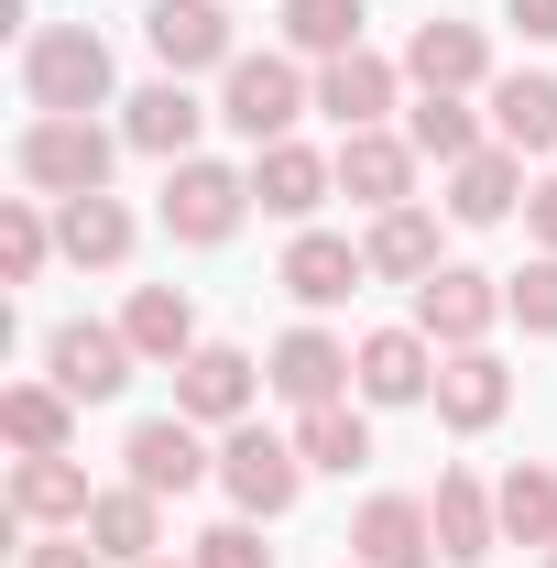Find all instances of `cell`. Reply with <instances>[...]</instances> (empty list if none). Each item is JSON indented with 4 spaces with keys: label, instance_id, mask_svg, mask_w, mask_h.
I'll return each mask as SVG.
<instances>
[{
    "label": "cell",
    "instance_id": "1",
    "mask_svg": "<svg viewBox=\"0 0 557 568\" xmlns=\"http://www.w3.org/2000/svg\"><path fill=\"white\" fill-rule=\"evenodd\" d=\"M11 164H22L33 197H110L121 132H99V121H77V110H33L22 142H11Z\"/></svg>",
    "mask_w": 557,
    "mask_h": 568
},
{
    "label": "cell",
    "instance_id": "2",
    "mask_svg": "<svg viewBox=\"0 0 557 568\" xmlns=\"http://www.w3.org/2000/svg\"><path fill=\"white\" fill-rule=\"evenodd\" d=\"M306 110H317V77L295 67V55H230V67H219V121L252 142V153H263V142H295Z\"/></svg>",
    "mask_w": 557,
    "mask_h": 568
},
{
    "label": "cell",
    "instance_id": "3",
    "mask_svg": "<svg viewBox=\"0 0 557 568\" xmlns=\"http://www.w3.org/2000/svg\"><path fill=\"white\" fill-rule=\"evenodd\" d=\"M22 99H33V110H77V121L121 110V99H110V44H99L88 22H44V33L22 44Z\"/></svg>",
    "mask_w": 557,
    "mask_h": 568
},
{
    "label": "cell",
    "instance_id": "4",
    "mask_svg": "<svg viewBox=\"0 0 557 568\" xmlns=\"http://www.w3.org/2000/svg\"><path fill=\"white\" fill-rule=\"evenodd\" d=\"M241 219H252V164H219V153L164 164V230H175L186 252H219Z\"/></svg>",
    "mask_w": 557,
    "mask_h": 568
},
{
    "label": "cell",
    "instance_id": "5",
    "mask_svg": "<svg viewBox=\"0 0 557 568\" xmlns=\"http://www.w3.org/2000/svg\"><path fill=\"white\" fill-rule=\"evenodd\" d=\"M219 493L241 503L252 525L295 514V493H306V459H295V437H274V426H219Z\"/></svg>",
    "mask_w": 557,
    "mask_h": 568
},
{
    "label": "cell",
    "instance_id": "6",
    "mask_svg": "<svg viewBox=\"0 0 557 568\" xmlns=\"http://www.w3.org/2000/svg\"><path fill=\"white\" fill-rule=\"evenodd\" d=\"M503 317H514V306H503V274H482V263H437V274L416 284V328L437 351H482Z\"/></svg>",
    "mask_w": 557,
    "mask_h": 568
},
{
    "label": "cell",
    "instance_id": "7",
    "mask_svg": "<svg viewBox=\"0 0 557 568\" xmlns=\"http://www.w3.org/2000/svg\"><path fill=\"white\" fill-rule=\"evenodd\" d=\"M121 481H142V493H198V481H219V448L198 416H142L132 437H121Z\"/></svg>",
    "mask_w": 557,
    "mask_h": 568
},
{
    "label": "cell",
    "instance_id": "8",
    "mask_svg": "<svg viewBox=\"0 0 557 568\" xmlns=\"http://www.w3.org/2000/svg\"><path fill=\"white\" fill-rule=\"evenodd\" d=\"M263 394H284L295 416H306V405H350V394H361V361H350V339H328V328H284L274 361H263Z\"/></svg>",
    "mask_w": 557,
    "mask_h": 568
},
{
    "label": "cell",
    "instance_id": "9",
    "mask_svg": "<svg viewBox=\"0 0 557 568\" xmlns=\"http://www.w3.org/2000/svg\"><path fill=\"white\" fill-rule=\"evenodd\" d=\"M132 372H142V351L121 339V328H99V317H67V328L44 339V383H67L77 405H110Z\"/></svg>",
    "mask_w": 557,
    "mask_h": 568
},
{
    "label": "cell",
    "instance_id": "10",
    "mask_svg": "<svg viewBox=\"0 0 557 568\" xmlns=\"http://www.w3.org/2000/svg\"><path fill=\"white\" fill-rule=\"evenodd\" d=\"M142 44L164 77H198V67H230L241 33H230V0H153L142 11Z\"/></svg>",
    "mask_w": 557,
    "mask_h": 568
},
{
    "label": "cell",
    "instance_id": "11",
    "mask_svg": "<svg viewBox=\"0 0 557 568\" xmlns=\"http://www.w3.org/2000/svg\"><path fill=\"white\" fill-rule=\"evenodd\" d=\"M328 197H340V153H306V142H263V153H252V209H263V219L317 230Z\"/></svg>",
    "mask_w": 557,
    "mask_h": 568
},
{
    "label": "cell",
    "instance_id": "12",
    "mask_svg": "<svg viewBox=\"0 0 557 568\" xmlns=\"http://www.w3.org/2000/svg\"><path fill=\"white\" fill-rule=\"evenodd\" d=\"M209 121H219V110L186 88V77H153V88H132V99H121V142H132V153H153V164H186Z\"/></svg>",
    "mask_w": 557,
    "mask_h": 568
},
{
    "label": "cell",
    "instance_id": "13",
    "mask_svg": "<svg viewBox=\"0 0 557 568\" xmlns=\"http://www.w3.org/2000/svg\"><path fill=\"white\" fill-rule=\"evenodd\" d=\"M350 361H361V405H426L448 351H437L416 317H405V328H372V339H350Z\"/></svg>",
    "mask_w": 557,
    "mask_h": 568
},
{
    "label": "cell",
    "instance_id": "14",
    "mask_svg": "<svg viewBox=\"0 0 557 568\" xmlns=\"http://www.w3.org/2000/svg\"><path fill=\"white\" fill-rule=\"evenodd\" d=\"M252 383H263V361H252V351L198 339V351L175 361V416H198V426H241V416H252Z\"/></svg>",
    "mask_w": 557,
    "mask_h": 568
},
{
    "label": "cell",
    "instance_id": "15",
    "mask_svg": "<svg viewBox=\"0 0 557 568\" xmlns=\"http://www.w3.org/2000/svg\"><path fill=\"white\" fill-rule=\"evenodd\" d=\"M405 88H448V99L492 88V33H482V22H448V11H426L416 33H405Z\"/></svg>",
    "mask_w": 557,
    "mask_h": 568
},
{
    "label": "cell",
    "instance_id": "16",
    "mask_svg": "<svg viewBox=\"0 0 557 568\" xmlns=\"http://www.w3.org/2000/svg\"><path fill=\"white\" fill-rule=\"evenodd\" d=\"M416 164H426V153L405 132H340V197H350V209H372V219H383V209H416Z\"/></svg>",
    "mask_w": 557,
    "mask_h": 568
},
{
    "label": "cell",
    "instance_id": "17",
    "mask_svg": "<svg viewBox=\"0 0 557 568\" xmlns=\"http://www.w3.org/2000/svg\"><path fill=\"white\" fill-rule=\"evenodd\" d=\"M350 558L361 568H437V514L416 493H372L350 514Z\"/></svg>",
    "mask_w": 557,
    "mask_h": 568
},
{
    "label": "cell",
    "instance_id": "18",
    "mask_svg": "<svg viewBox=\"0 0 557 568\" xmlns=\"http://www.w3.org/2000/svg\"><path fill=\"white\" fill-rule=\"evenodd\" d=\"M394 99H405V55H372V44H361V55H328V67H317V110H328L340 132H383Z\"/></svg>",
    "mask_w": 557,
    "mask_h": 568
},
{
    "label": "cell",
    "instance_id": "19",
    "mask_svg": "<svg viewBox=\"0 0 557 568\" xmlns=\"http://www.w3.org/2000/svg\"><path fill=\"white\" fill-rule=\"evenodd\" d=\"M88 470H77L67 448H55V459H11V525H22V536H77V525H88Z\"/></svg>",
    "mask_w": 557,
    "mask_h": 568
},
{
    "label": "cell",
    "instance_id": "20",
    "mask_svg": "<svg viewBox=\"0 0 557 568\" xmlns=\"http://www.w3.org/2000/svg\"><path fill=\"white\" fill-rule=\"evenodd\" d=\"M274 284L295 295V306H350V295L372 284V263H361V241H350V230H295Z\"/></svg>",
    "mask_w": 557,
    "mask_h": 568
},
{
    "label": "cell",
    "instance_id": "21",
    "mask_svg": "<svg viewBox=\"0 0 557 568\" xmlns=\"http://www.w3.org/2000/svg\"><path fill=\"white\" fill-rule=\"evenodd\" d=\"M426 405H437V426L482 437V426L514 416V372L492 361V339H482V351H448V361H437V394H426Z\"/></svg>",
    "mask_w": 557,
    "mask_h": 568
},
{
    "label": "cell",
    "instance_id": "22",
    "mask_svg": "<svg viewBox=\"0 0 557 568\" xmlns=\"http://www.w3.org/2000/svg\"><path fill=\"white\" fill-rule=\"evenodd\" d=\"M88 547L110 568H153L164 558V493H142V481H110V493L88 503V525H77Z\"/></svg>",
    "mask_w": 557,
    "mask_h": 568
},
{
    "label": "cell",
    "instance_id": "23",
    "mask_svg": "<svg viewBox=\"0 0 557 568\" xmlns=\"http://www.w3.org/2000/svg\"><path fill=\"white\" fill-rule=\"evenodd\" d=\"M142 241V219L121 197H55V252H67L77 274H121Z\"/></svg>",
    "mask_w": 557,
    "mask_h": 568
},
{
    "label": "cell",
    "instance_id": "24",
    "mask_svg": "<svg viewBox=\"0 0 557 568\" xmlns=\"http://www.w3.org/2000/svg\"><path fill=\"white\" fill-rule=\"evenodd\" d=\"M426 514H437V558H448V568H482L492 547H503V503H492L470 470H437Z\"/></svg>",
    "mask_w": 557,
    "mask_h": 568
},
{
    "label": "cell",
    "instance_id": "25",
    "mask_svg": "<svg viewBox=\"0 0 557 568\" xmlns=\"http://www.w3.org/2000/svg\"><path fill=\"white\" fill-rule=\"evenodd\" d=\"M525 209V153L514 142H482L470 164H448V219L459 230H492V219Z\"/></svg>",
    "mask_w": 557,
    "mask_h": 568
},
{
    "label": "cell",
    "instance_id": "26",
    "mask_svg": "<svg viewBox=\"0 0 557 568\" xmlns=\"http://www.w3.org/2000/svg\"><path fill=\"white\" fill-rule=\"evenodd\" d=\"M482 99H492V142H514V153H557V77L547 67L492 77Z\"/></svg>",
    "mask_w": 557,
    "mask_h": 568
},
{
    "label": "cell",
    "instance_id": "27",
    "mask_svg": "<svg viewBox=\"0 0 557 568\" xmlns=\"http://www.w3.org/2000/svg\"><path fill=\"white\" fill-rule=\"evenodd\" d=\"M121 339H132L153 372H175V361L198 351V306H186V284H132V306H121Z\"/></svg>",
    "mask_w": 557,
    "mask_h": 568
},
{
    "label": "cell",
    "instance_id": "28",
    "mask_svg": "<svg viewBox=\"0 0 557 568\" xmlns=\"http://www.w3.org/2000/svg\"><path fill=\"white\" fill-rule=\"evenodd\" d=\"M0 437H11V459L77 448V394L67 383H11V394H0Z\"/></svg>",
    "mask_w": 557,
    "mask_h": 568
},
{
    "label": "cell",
    "instance_id": "29",
    "mask_svg": "<svg viewBox=\"0 0 557 568\" xmlns=\"http://www.w3.org/2000/svg\"><path fill=\"white\" fill-rule=\"evenodd\" d=\"M361 263H372V284H426L448 252H437V219L426 209H383L372 230H361Z\"/></svg>",
    "mask_w": 557,
    "mask_h": 568
},
{
    "label": "cell",
    "instance_id": "30",
    "mask_svg": "<svg viewBox=\"0 0 557 568\" xmlns=\"http://www.w3.org/2000/svg\"><path fill=\"white\" fill-rule=\"evenodd\" d=\"M492 503H503V547H557V470L547 459H514L492 481Z\"/></svg>",
    "mask_w": 557,
    "mask_h": 568
},
{
    "label": "cell",
    "instance_id": "31",
    "mask_svg": "<svg viewBox=\"0 0 557 568\" xmlns=\"http://www.w3.org/2000/svg\"><path fill=\"white\" fill-rule=\"evenodd\" d=\"M295 459L350 481V470L372 459V416H361V405H306V416H295Z\"/></svg>",
    "mask_w": 557,
    "mask_h": 568
},
{
    "label": "cell",
    "instance_id": "32",
    "mask_svg": "<svg viewBox=\"0 0 557 568\" xmlns=\"http://www.w3.org/2000/svg\"><path fill=\"white\" fill-rule=\"evenodd\" d=\"M405 142H416L426 164H470L492 132L470 121V99H448V88H416V110H405Z\"/></svg>",
    "mask_w": 557,
    "mask_h": 568
},
{
    "label": "cell",
    "instance_id": "33",
    "mask_svg": "<svg viewBox=\"0 0 557 568\" xmlns=\"http://www.w3.org/2000/svg\"><path fill=\"white\" fill-rule=\"evenodd\" d=\"M284 55H306V67L361 55V0H284Z\"/></svg>",
    "mask_w": 557,
    "mask_h": 568
},
{
    "label": "cell",
    "instance_id": "34",
    "mask_svg": "<svg viewBox=\"0 0 557 568\" xmlns=\"http://www.w3.org/2000/svg\"><path fill=\"white\" fill-rule=\"evenodd\" d=\"M55 197H0V284H33L55 263Z\"/></svg>",
    "mask_w": 557,
    "mask_h": 568
},
{
    "label": "cell",
    "instance_id": "35",
    "mask_svg": "<svg viewBox=\"0 0 557 568\" xmlns=\"http://www.w3.org/2000/svg\"><path fill=\"white\" fill-rule=\"evenodd\" d=\"M503 306H514L525 339H557V252H536L525 274H503Z\"/></svg>",
    "mask_w": 557,
    "mask_h": 568
},
{
    "label": "cell",
    "instance_id": "36",
    "mask_svg": "<svg viewBox=\"0 0 557 568\" xmlns=\"http://www.w3.org/2000/svg\"><path fill=\"white\" fill-rule=\"evenodd\" d=\"M186 568H274V547H263L252 514H230V525H209V536L186 547Z\"/></svg>",
    "mask_w": 557,
    "mask_h": 568
},
{
    "label": "cell",
    "instance_id": "37",
    "mask_svg": "<svg viewBox=\"0 0 557 568\" xmlns=\"http://www.w3.org/2000/svg\"><path fill=\"white\" fill-rule=\"evenodd\" d=\"M22 568H110V558H99L88 536H33V547H22Z\"/></svg>",
    "mask_w": 557,
    "mask_h": 568
},
{
    "label": "cell",
    "instance_id": "38",
    "mask_svg": "<svg viewBox=\"0 0 557 568\" xmlns=\"http://www.w3.org/2000/svg\"><path fill=\"white\" fill-rule=\"evenodd\" d=\"M525 230H536V252H557V175L525 186Z\"/></svg>",
    "mask_w": 557,
    "mask_h": 568
},
{
    "label": "cell",
    "instance_id": "39",
    "mask_svg": "<svg viewBox=\"0 0 557 568\" xmlns=\"http://www.w3.org/2000/svg\"><path fill=\"white\" fill-rule=\"evenodd\" d=\"M503 22H514L525 44H557V0H503Z\"/></svg>",
    "mask_w": 557,
    "mask_h": 568
},
{
    "label": "cell",
    "instance_id": "40",
    "mask_svg": "<svg viewBox=\"0 0 557 568\" xmlns=\"http://www.w3.org/2000/svg\"><path fill=\"white\" fill-rule=\"evenodd\" d=\"M153 568H186V558H153Z\"/></svg>",
    "mask_w": 557,
    "mask_h": 568
},
{
    "label": "cell",
    "instance_id": "41",
    "mask_svg": "<svg viewBox=\"0 0 557 568\" xmlns=\"http://www.w3.org/2000/svg\"><path fill=\"white\" fill-rule=\"evenodd\" d=\"M536 568H557V547H547V558H536Z\"/></svg>",
    "mask_w": 557,
    "mask_h": 568
},
{
    "label": "cell",
    "instance_id": "42",
    "mask_svg": "<svg viewBox=\"0 0 557 568\" xmlns=\"http://www.w3.org/2000/svg\"><path fill=\"white\" fill-rule=\"evenodd\" d=\"M350 568H361V558H350Z\"/></svg>",
    "mask_w": 557,
    "mask_h": 568
}]
</instances>
